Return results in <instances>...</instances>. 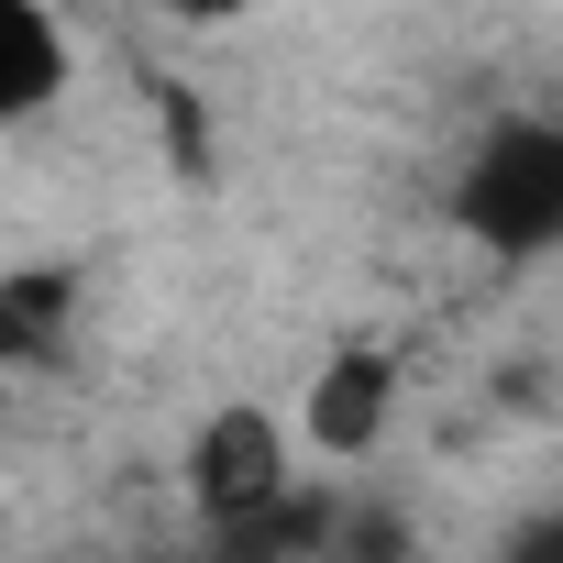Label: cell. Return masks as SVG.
<instances>
[{"mask_svg": "<svg viewBox=\"0 0 563 563\" xmlns=\"http://www.w3.org/2000/svg\"><path fill=\"white\" fill-rule=\"evenodd\" d=\"M67 310H78V265H12L0 276V354L45 365L67 343Z\"/></svg>", "mask_w": 563, "mask_h": 563, "instance_id": "obj_5", "label": "cell"}, {"mask_svg": "<svg viewBox=\"0 0 563 563\" xmlns=\"http://www.w3.org/2000/svg\"><path fill=\"white\" fill-rule=\"evenodd\" d=\"M299 420H276V409H254V398H232V409H210L199 431H188V453H177V486H188V519L199 530H232V519H254V508H276V497H299Z\"/></svg>", "mask_w": 563, "mask_h": 563, "instance_id": "obj_2", "label": "cell"}, {"mask_svg": "<svg viewBox=\"0 0 563 563\" xmlns=\"http://www.w3.org/2000/svg\"><path fill=\"white\" fill-rule=\"evenodd\" d=\"M144 12H166V23H243V12H265V0H144Z\"/></svg>", "mask_w": 563, "mask_h": 563, "instance_id": "obj_8", "label": "cell"}, {"mask_svg": "<svg viewBox=\"0 0 563 563\" xmlns=\"http://www.w3.org/2000/svg\"><path fill=\"white\" fill-rule=\"evenodd\" d=\"M497 563H563V497H552V508H530V519L508 530V552H497Z\"/></svg>", "mask_w": 563, "mask_h": 563, "instance_id": "obj_7", "label": "cell"}, {"mask_svg": "<svg viewBox=\"0 0 563 563\" xmlns=\"http://www.w3.org/2000/svg\"><path fill=\"white\" fill-rule=\"evenodd\" d=\"M78 89V34L56 0H0V122L34 133L56 100Z\"/></svg>", "mask_w": 563, "mask_h": 563, "instance_id": "obj_4", "label": "cell"}, {"mask_svg": "<svg viewBox=\"0 0 563 563\" xmlns=\"http://www.w3.org/2000/svg\"><path fill=\"white\" fill-rule=\"evenodd\" d=\"M155 563H221V552H210V541H188V552H155Z\"/></svg>", "mask_w": 563, "mask_h": 563, "instance_id": "obj_9", "label": "cell"}, {"mask_svg": "<svg viewBox=\"0 0 563 563\" xmlns=\"http://www.w3.org/2000/svg\"><path fill=\"white\" fill-rule=\"evenodd\" d=\"M321 563H409V519L387 497H343L332 508V552Z\"/></svg>", "mask_w": 563, "mask_h": 563, "instance_id": "obj_6", "label": "cell"}, {"mask_svg": "<svg viewBox=\"0 0 563 563\" xmlns=\"http://www.w3.org/2000/svg\"><path fill=\"white\" fill-rule=\"evenodd\" d=\"M387 420H398V354H387V343H343V354L310 376V398H299V442H310L321 464H365V453L387 442Z\"/></svg>", "mask_w": 563, "mask_h": 563, "instance_id": "obj_3", "label": "cell"}, {"mask_svg": "<svg viewBox=\"0 0 563 563\" xmlns=\"http://www.w3.org/2000/svg\"><path fill=\"white\" fill-rule=\"evenodd\" d=\"M442 210H453V232H464L486 265H541V254H563V111H497V122L453 155Z\"/></svg>", "mask_w": 563, "mask_h": 563, "instance_id": "obj_1", "label": "cell"}]
</instances>
